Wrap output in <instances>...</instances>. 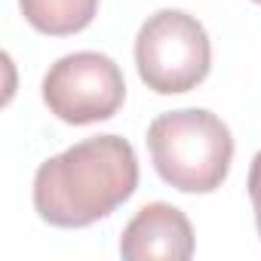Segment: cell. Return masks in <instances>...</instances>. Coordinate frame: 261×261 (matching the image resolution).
Wrapping results in <instances>:
<instances>
[{
	"instance_id": "2",
	"label": "cell",
	"mask_w": 261,
	"mask_h": 261,
	"mask_svg": "<svg viewBox=\"0 0 261 261\" xmlns=\"http://www.w3.org/2000/svg\"><path fill=\"white\" fill-rule=\"evenodd\" d=\"M148 151L157 175L181 194H212L233 163L227 123L206 108L166 111L148 126Z\"/></svg>"
},
{
	"instance_id": "3",
	"label": "cell",
	"mask_w": 261,
	"mask_h": 261,
	"mask_svg": "<svg viewBox=\"0 0 261 261\" xmlns=\"http://www.w3.org/2000/svg\"><path fill=\"white\" fill-rule=\"evenodd\" d=\"M136 68L142 83L157 95L197 89L212 68L206 28L185 10H160L148 16L136 37Z\"/></svg>"
},
{
	"instance_id": "6",
	"label": "cell",
	"mask_w": 261,
	"mask_h": 261,
	"mask_svg": "<svg viewBox=\"0 0 261 261\" xmlns=\"http://www.w3.org/2000/svg\"><path fill=\"white\" fill-rule=\"evenodd\" d=\"M25 22L46 37H71L92 25L98 0H19Z\"/></svg>"
},
{
	"instance_id": "4",
	"label": "cell",
	"mask_w": 261,
	"mask_h": 261,
	"mask_svg": "<svg viewBox=\"0 0 261 261\" xmlns=\"http://www.w3.org/2000/svg\"><path fill=\"white\" fill-rule=\"evenodd\" d=\"M126 98L120 65L105 53H71L49 65L43 77V101L49 114L71 126L111 120Z\"/></svg>"
},
{
	"instance_id": "8",
	"label": "cell",
	"mask_w": 261,
	"mask_h": 261,
	"mask_svg": "<svg viewBox=\"0 0 261 261\" xmlns=\"http://www.w3.org/2000/svg\"><path fill=\"white\" fill-rule=\"evenodd\" d=\"M255 4H261V0H255Z\"/></svg>"
},
{
	"instance_id": "1",
	"label": "cell",
	"mask_w": 261,
	"mask_h": 261,
	"mask_svg": "<svg viewBox=\"0 0 261 261\" xmlns=\"http://www.w3.org/2000/svg\"><path fill=\"white\" fill-rule=\"evenodd\" d=\"M139 188L136 148L95 136L43 160L34 172V209L53 227H89L117 212Z\"/></svg>"
},
{
	"instance_id": "7",
	"label": "cell",
	"mask_w": 261,
	"mask_h": 261,
	"mask_svg": "<svg viewBox=\"0 0 261 261\" xmlns=\"http://www.w3.org/2000/svg\"><path fill=\"white\" fill-rule=\"evenodd\" d=\"M246 188H249V200H252V209H255V227H258V237H261V151L252 157Z\"/></svg>"
},
{
	"instance_id": "5",
	"label": "cell",
	"mask_w": 261,
	"mask_h": 261,
	"mask_svg": "<svg viewBox=\"0 0 261 261\" xmlns=\"http://www.w3.org/2000/svg\"><path fill=\"white\" fill-rule=\"evenodd\" d=\"M126 261H188L194 255V227L172 203H148L120 233Z\"/></svg>"
}]
</instances>
